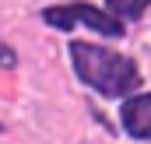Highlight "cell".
<instances>
[{
	"instance_id": "obj_1",
	"label": "cell",
	"mask_w": 151,
	"mask_h": 144,
	"mask_svg": "<svg viewBox=\"0 0 151 144\" xmlns=\"http://www.w3.org/2000/svg\"><path fill=\"white\" fill-rule=\"evenodd\" d=\"M70 56H74L77 74H81L88 84H95L102 95L119 99V95L134 91L137 81H141V74H137V67H134V60L119 56V53H113V49L88 46V42H74V46H70Z\"/></svg>"
},
{
	"instance_id": "obj_3",
	"label": "cell",
	"mask_w": 151,
	"mask_h": 144,
	"mask_svg": "<svg viewBox=\"0 0 151 144\" xmlns=\"http://www.w3.org/2000/svg\"><path fill=\"white\" fill-rule=\"evenodd\" d=\"M123 127L134 137H151V95L130 99L123 106Z\"/></svg>"
},
{
	"instance_id": "obj_5",
	"label": "cell",
	"mask_w": 151,
	"mask_h": 144,
	"mask_svg": "<svg viewBox=\"0 0 151 144\" xmlns=\"http://www.w3.org/2000/svg\"><path fill=\"white\" fill-rule=\"evenodd\" d=\"M0 63H4V67H14V53H7V49H0Z\"/></svg>"
},
{
	"instance_id": "obj_4",
	"label": "cell",
	"mask_w": 151,
	"mask_h": 144,
	"mask_svg": "<svg viewBox=\"0 0 151 144\" xmlns=\"http://www.w3.org/2000/svg\"><path fill=\"white\" fill-rule=\"evenodd\" d=\"M148 4L151 0H109V11H113L116 18H137Z\"/></svg>"
},
{
	"instance_id": "obj_2",
	"label": "cell",
	"mask_w": 151,
	"mask_h": 144,
	"mask_svg": "<svg viewBox=\"0 0 151 144\" xmlns=\"http://www.w3.org/2000/svg\"><path fill=\"white\" fill-rule=\"evenodd\" d=\"M42 18H46V25L67 28V32L74 28L77 21H84L88 28H95V32H102V35H119V32H123V21H119V18H109V14H102L99 7H88V4H74V7H46Z\"/></svg>"
}]
</instances>
